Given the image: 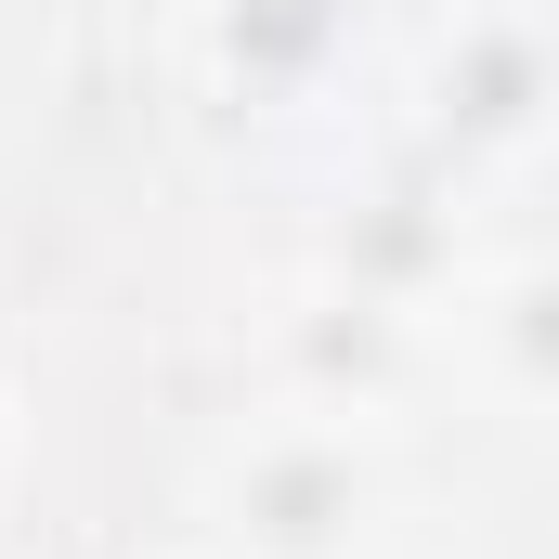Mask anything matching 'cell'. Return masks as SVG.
I'll return each mask as SVG.
<instances>
[{
	"instance_id": "cell-1",
	"label": "cell",
	"mask_w": 559,
	"mask_h": 559,
	"mask_svg": "<svg viewBox=\"0 0 559 559\" xmlns=\"http://www.w3.org/2000/svg\"><path fill=\"white\" fill-rule=\"evenodd\" d=\"M391 521V455L365 404H261L195 455V534L235 559H365Z\"/></svg>"
},
{
	"instance_id": "cell-2",
	"label": "cell",
	"mask_w": 559,
	"mask_h": 559,
	"mask_svg": "<svg viewBox=\"0 0 559 559\" xmlns=\"http://www.w3.org/2000/svg\"><path fill=\"white\" fill-rule=\"evenodd\" d=\"M429 338H442V365H468L481 404L559 429V248H508L481 274H442Z\"/></svg>"
},
{
	"instance_id": "cell-3",
	"label": "cell",
	"mask_w": 559,
	"mask_h": 559,
	"mask_svg": "<svg viewBox=\"0 0 559 559\" xmlns=\"http://www.w3.org/2000/svg\"><path fill=\"white\" fill-rule=\"evenodd\" d=\"M429 118H442L455 143H481V156L547 143V131H559V26H547V13H521V0L455 13L442 52H429Z\"/></svg>"
},
{
	"instance_id": "cell-4",
	"label": "cell",
	"mask_w": 559,
	"mask_h": 559,
	"mask_svg": "<svg viewBox=\"0 0 559 559\" xmlns=\"http://www.w3.org/2000/svg\"><path fill=\"white\" fill-rule=\"evenodd\" d=\"M338 39H352V0H235V13H222V66H235L248 92H299V79H325Z\"/></svg>"
},
{
	"instance_id": "cell-5",
	"label": "cell",
	"mask_w": 559,
	"mask_h": 559,
	"mask_svg": "<svg viewBox=\"0 0 559 559\" xmlns=\"http://www.w3.org/2000/svg\"><path fill=\"white\" fill-rule=\"evenodd\" d=\"M156 559H235V547H209V534H195V547H156Z\"/></svg>"
}]
</instances>
